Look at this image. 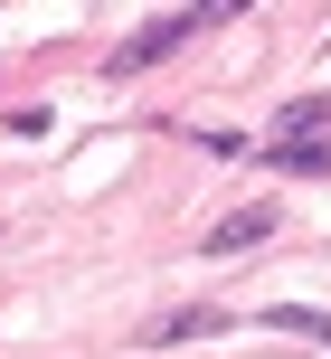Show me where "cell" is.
I'll list each match as a JSON object with an SVG mask.
<instances>
[{
  "label": "cell",
  "instance_id": "6da1fadb",
  "mask_svg": "<svg viewBox=\"0 0 331 359\" xmlns=\"http://www.w3.org/2000/svg\"><path fill=\"white\" fill-rule=\"evenodd\" d=\"M218 19H237V0H208V10H161V19H142V29L114 48V76H142V67H161V57H180L199 29H218Z\"/></svg>",
  "mask_w": 331,
  "mask_h": 359
},
{
  "label": "cell",
  "instance_id": "7a4b0ae2",
  "mask_svg": "<svg viewBox=\"0 0 331 359\" xmlns=\"http://www.w3.org/2000/svg\"><path fill=\"white\" fill-rule=\"evenodd\" d=\"M275 227H284V208H275V198H246V208H227L218 227H208V255H246V246H265Z\"/></svg>",
  "mask_w": 331,
  "mask_h": 359
},
{
  "label": "cell",
  "instance_id": "3957f363",
  "mask_svg": "<svg viewBox=\"0 0 331 359\" xmlns=\"http://www.w3.org/2000/svg\"><path fill=\"white\" fill-rule=\"evenodd\" d=\"M218 331H227V303H180V312H151L142 341L151 350H180V341H218Z\"/></svg>",
  "mask_w": 331,
  "mask_h": 359
},
{
  "label": "cell",
  "instance_id": "277c9868",
  "mask_svg": "<svg viewBox=\"0 0 331 359\" xmlns=\"http://www.w3.org/2000/svg\"><path fill=\"white\" fill-rule=\"evenodd\" d=\"M284 142H331V95H294L284 104Z\"/></svg>",
  "mask_w": 331,
  "mask_h": 359
},
{
  "label": "cell",
  "instance_id": "5b68a950",
  "mask_svg": "<svg viewBox=\"0 0 331 359\" xmlns=\"http://www.w3.org/2000/svg\"><path fill=\"white\" fill-rule=\"evenodd\" d=\"M265 151H275V170H294V180H322L331 170V142H284V133H275Z\"/></svg>",
  "mask_w": 331,
  "mask_h": 359
},
{
  "label": "cell",
  "instance_id": "8992f818",
  "mask_svg": "<svg viewBox=\"0 0 331 359\" xmlns=\"http://www.w3.org/2000/svg\"><path fill=\"white\" fill-rule=\"evenodd\" d=\"M265 322H275V331H303V341H322V350H331V312H303V303H275V312H265Z\"/></svg>",
  "mask_w": 331,
  "mask_h": 359
}]
</instances>
